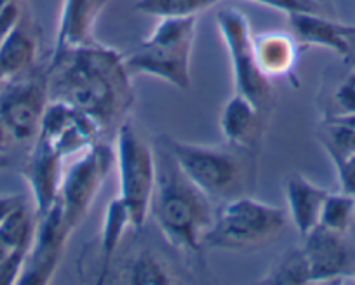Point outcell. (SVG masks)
<instances>
[{
	"mask_svg": "<svg viewBox=\"0 0 355 285\" xmlns=\"http://www.w3.org/2000/svg\"><path fill=\"white\" fill-rule=\"evenodd\" d=\"M124 56L101 42L53 54L47 70L51 101H63L93 118L103 136L128 120L135 104Z\"/></svg>",
	"mask_w": 355,
	"mask_h": 285,
	"instance_id": "cell-1",
	"label": "cell"
},
{
	"mask_svg": "<svg viewBox=\"0 0 355 285\" xmlns=\"http://www.w3.org/2000/svg\"><path fill=\"white\" fill-rule=\"evenodd\" d=\"M155 186L150 203V218L173 249L199 254L216 216L213 200L183 172L173 155L157 139Z\"/></svg>",
	"mask_w": 355,
	"mask_h": 285,
	"instance_id": "cell-2",
	"label": "cell"
},
{
	"mask_svg": "<svg viewBox=\"0 0 355 285\" xmlns=\"http://www.w3.org/2000/svg\"><path fill=\"white\" fill-rule=\"evenodd\" d=\"M187 176L213 200L225 203L239 196L251 195L256 185L254 151L232 145H199L176 139L169 134L159 136Z\"/></svg>",
	"mask_w": 355,
	"mask_h": 285,
	"instance_id": "cell-3",
	"label": "cell"
},
{
	"mask_svg": "<svg viewBox=\"0 0 355 285\" xmlns=\"http://www.w3.org/2000/svg\"><path fill=\"white\" fill-rule=\"evenodd\" d=\"M196 33L197 16L159 19L153 32L125 54V68L131 75L152 77L174 89L189 91L192 86L190 64Z\"/></svg>",
	"mask_w": 355,
	"mask_h": 285,
	"instance_id": "cell-4",
	"label": "cell"
},
{
	"mask_svg": "<svg viewBox=\"0 0 355 285\" xmlns=\"http://www.w3.org/2000/svg\"><path fill=\"white\" fill-rule=\"evenodd\" d=\"M288 221V212L282 207L265 203L251 195L239 196L218 207L204 247L252 252L275 242L284 233Z\"/></svg>",
	"mask_w": 355,
	"mask_h": 285,
	"instance_id": "cell-5",
	"label": "cell"
},
{
	"mask_svg": "<svg viewBox=\"0 0 355 285\" xmlns=\"http://www.w3.org/2000/svg\"><path fill=\"white\" fill-rule=\"evenodd\" d=\"M115 167L119 172V199L128 207L132 228L141 230L150 218L155 186V150L125 120L115 132Z\"/></svg>",
	"mask_w": 355,
	"mask_h": 285,
	"instance_id": "cell-6",
	"label": "cell"
},
{
	"mask_svg": "<svg viewBox=\"0 0 355 285\" xmlns=\"http://www.w3.org/2000/svg\"><path fill=\"white\" fill-rule=\"evenodd\" d=\"M216 25L230 57L235 93L251 100L259 110L270 115L275 107V89L256 61L252 47L254 33L251 32L249 18L239 9L227 8L218 12Z\"/></svg>",
	"mask_w": 355,
	"mask_h": 285,
	"instance_id": "cell-7",
	"label": "cell"
},
{
	"mask_svg": "<svg viewBox=\"0 0 355 285\" xmlns=\"http://www.w3.org/2000/svg\"><path fill=\"white\" fill-rule=\"evenodd\" d=\"M114 165V148L100 141L78 154L63 171L58 203L61 207L64 230L70 237L84 223Z\"/></svg>",
	"mask_w": 355,
	"mask_h": 285,
	"instance_id": "cell-8",
	"label": "cell"
},
{
	"mask_svg": "<svg viewBox=\"0 0 355 285\" xmlns=\"http://www.w3.org/2000/svg\"><path fill=\"white\" fill-rule=\"evenodd\" d=\"M49 104L47 73H25L0 89V118L16 142L35 141Z\"/></svg>",
	"mask_w": 355,
	"mask_h": 285,
	"instance_id": "cell-9",
	"label": "cell"
},
{
	"mask_svg": "<svg viewBox=\"0 0 355 285\" xmlns=\"http://www.w3.org/2000/svg\"><path fill=\"white\" fill-rule=\"evenodd\" d=\"M103 132L93 118L63 101L51 100L37 136V139L49 145L63 158L82 154L103 141Z\"/></svg>",
	"mask_w": 355,
	"mask_h": 285,
	"instance_id": "cell-10",
	"label": "cell"
},
{
	"mask_svg": "<svg viewBox=\"0 0 355 285\" xmlns=\"http://www.w3.org/2000/svg\"><path fill=\"white\" fill-rule=\"evenodd\" d=\"M303 252L310 268V284H355V243L347 235L317 225L303 237Z\"/></svg>",
	"mask_w": 355,
	"mask_h": 285,
	"instance_id": "cell-11",
	"label": "cell"
},
{
	"mask_svg": "<svg viewBox=\"0 0 355 285\" xmlns=\"http://www.w3.org/2000/svg\"><path fill=\"white\" fill-rule=\"evenodd\" d=\"M70 235L67 233L61 216V207L56 202L53 209L37 218L35 235L26 256L19 284L44 285L49 284L56 275Z\"/></svg>",
	"mask_w": 355,
	"mask_h": 285,
	"instance_id": "cell-12",
	"label": "cell"
},
{
	"mask_svg": "<svg viewBox=\"0 0 355 285\" xmlns=\"http://www.w3.org/2000/svg\"><path fill=\"white\" fill-rule=\"evenodd\" d=\"M63 171L64 158L58 151H54L49 145L35 139L25 167H23V178L32 193L37 218L56 205L58 199H60Z\"/></svg>",
	"mask_w": 355,
	"mask_h": 285,
	"instance_id": "cell-13",
	"label": "cell"
},
{
	"mask_svg": "<svg viewBox=\"0 0 355 285\" xmlns=\"http://www.w3.org/2000/svg\"><path fill=\"white\" fill-rule=\"evenodd\" d=\"M288 18L291 33L302 46L333 50L345 61L355 57V26L317 12H291Z\"/></svg>",
	"mask_w": 355,
	"mask_h": 285,
	"instance_id": "cell-14",
	"label": "cell"
},
{
	"mask_svg": "<svg viewBox=\"0 0 355 285\" xmlns=\"http://www.w3.org/2000/svg\"><path fill=\"white\" fill-rule=\"evenodd\" d=\"M110 0H61L53 54L96 44L94 26Z\"/></svg>",
	"mask_w": 355,
	"mask_h": 285,
	"instance_id": "cell-15",
	"label": "cell"
},
{
	"mask_svg": "<svg viewBox=\"0 0 355 285\" xmlns=\"http://www.w3.org/2000/svg\"><path fill=\"white\" fill-rule=\"evenodd\" d=\"M268 115L251 100L235 93L220 115V131L225 142L258 154Z\"/></svg>",
	"mask_w": 355,
	"mask_h": 285,
	"instance_id": "cell-16",
	"label": "cell"
},
{
	"mask_svg": "<svg viewBox=\"0 0 355 285\" xmlns=\"http://www.w3.org/2000/svg\"><path fill=\"white\" fill-rule=\"evenodd\" d=\"M282 190L289 221L300 235L305 237L319 225L320 210L329 192L310 181L302 172H291L286 176Z\"/></svg>",
	"mask_w": 355,
	"mask_h": 285,
	"instance_id": "cell-17",
	"label": "cell"
},
{
	"mask_svg": "<svg viewBox=\"0 0 355 285\" xmlns=\"http://www.w3.org/2000/svg\"><path fill=\"white\" fill-rule=\"evenodd\" d=\"M252 47L261 73L274 82L295 71L302 44L291 32H261L252 35Z\"/></svg>",
	"mask_w": 355,
	"mask_h": 285,
	"instance_id": "cell-18",
	"label": "cell"
},
{
	"mask_svg": "<svg viewBox=\"0 0 355 285\" xmlns=\"http://www.w3.org/2000/svg\"><path fill=\"white\" fill-rule=\"evenodd\" d=\"M37 59V37L21 16L18 25L0 42V77L12 80L32 71Z\"/></svg>",
	"mask_w": 355,
	"mask_h": 285,
	"instance_id": "cell-19",
	"label": "cell"
},
{
	"mask_svg": "<svg viewBox=\"0 0 355 285\" xmlns=\"http://www.w3.org/2000/svg\"><path fill=\"white\" fill-rule=\"evenodd\" d=\"M131 225V216H129L128 207L124 205L121 199H114L107 205L105 210L103 225H101L100 232V257H101V277L98 282H103L105 277L110 270V263L114 259V254L117 252L119 246L122 242L125 228Z\"/></svg>",
	"mask_w": 355,
	"mask_h": 285,
	"instance_id": "cell-20",
	"label": "cell"
},
{
	"mask_svg": "<svg viewBox=\"0 0 355 285\" xmlns=\"http://www.w3.org/2000/svg\"><path fill=\"white\" fill-rule=\"evenodd\" d=\"M315 138L334 167L355 157V129L343 120L322 118L317 127Z\"/></svg>",
	"mask_w": 355,
	"mask_h": 285,
	"instance_id": "cell-21",
	"label": "cell"
},
{
	"mask_svg": "<svg viewBox=\"0 0 355 285\" xmlns=\"http://www.w3.org/2000/svg\"><path fill=\"white\" fill-rule=\"evenodd\" d=\"M125 284H141V285H155V284H173L174 277L169 268L162 261V257L157 256L150 249H141L128 261L125 270L121 277Z\"/></svg>",
	"mask_w": 355,
	"mask_h": 285,
	"instance_id": "cell-22",
	"label": "cell"
},
{
	"mask_svg": "<svg viewBox=\"0 0 355 285\" xmlns=\"http://www.w3.org/2000/svg\"><path fill=\"white\" fill-rule=\"evenodd\" d=\"M259 284L298 285L310 284V268L302 247L289 249L275 261L274 266L259 278Z\"/></svg>",
	"mask_w": 355,
	"mask_h": 285,
	"instance_id": "cell-23",
	"label": "cell"
},
{
	"mask_svg": "<svg viewBox=\"0 0 355 285\" xmlns=\"http://www.w3.org/2000/svg\"><path fill=\"white\" fill-rule=\"evenodd\" d=\"M37 228L35 209L26 203H19L4 221L0 223V235L11 249H30Z\"/></svg>",
	"mask_w": 355,
	"mask_h": 285,
	"instance_id": "cell-24",
	"label": "cell"
},
{
	"mask_svg": "<svg viewBox=\"0 0 355 285\" xmlns=\"http://www.w3.org/2000/svg\"><path fill=\"white\" fill-rule=\"evenodd\" d=\"M225 0H136L135 9L152 18H190L221 4Z\"/></svg>",
	"mask_w": 355,
	"mask_h": 285,
	"instance_id": "cell-25",
	"label": "cell"
},
{
	"mask_svg": "<svg viewBox=\"0 0 355 285\" xmlns=\"http://www.w3.org/2000/svg\"><path fill=\"white\" fill-rule=\"evenodd\" d=\"M355 221V196L350 193L340 192L327 193L320 210L319 226L329 232L347 235Z\"/></svg>",
	"mask_w": 355,
	"mask_h": 285,
	"instance_id": "cell-26",
	"label": "cell"
},
{
	"mask_svg": "<svg viewBox=\"0 0 355 285\" xmlns=\"http://www.w3.org/2000/svg\"><path fill=\"white\" fill-rule=\"evenodd\" d=\"M350 115H355V70L347 73L331 91L322 118H340Z\"/></svg>",
	"mask_w": 355,
	"mask_h": 285,
	"instance_id": "cell-27",
	"label": "cell"
},
{
	"mask_svg": "<svg viewBox=\"0 0 355 285\" xmlns=\"http://www.w3.org/2000/svg\"><path fill=\"white\" fill-rule=\"evenodd\" d=\"M28 249H12L4 259L0 261V285L19 284L25 270Z\"/></svg>",
	"mask_w": 355,
	"mask_h": 285,
	"instance_id": "cell-28",
	"label": "cell"
},
{
	"mask_svg": "<svg viewBox=\"0 0 355 285\" xmlns=\"http://www.w3.org/2000/svg\"><path fill=\"white\" fill-rule=\"evenodd\" d=\"M256 4L266 6V8L277 9V11L291 15V12H317V15H326V9L322 8L319 0H251Z\"/></svg>",
	"mask_w": 355,
	"mask_h": 285,
	"instance_id": "cell-29",
	"label": "cell"
},
{
	"mask_svg": "<svg viewBox=\"0 0 355 285\" xmlns=\"http://www.w3.org/2000/svg\"><path fill=\"white\" fill-rule=\"evenodd\" d=\"M21 8H19V0L15 4L8 6L4 11L0 12V42L6 39L9 32L18 25V21L21 19Z\"/></svg>",
	"mask_w": 355,
	"mask_h": 285,
	"instance_id": "cell-30",
	"label": "cell"
},
{
	"mask_svg": "<svg viewBox=\"0 0 355 285\" xmlns=\"http://www.w3.org/2000/svg\"><path fill=\"white\" fill-rule=\"evenodd\" d=\"M336 172L341 190L355 196V157H352L345 164L338 165Z\"/></svg>",
	"mask_w": 355,
	"mask_h": 285,
	"instance_id": "cell-31",
	"label": "cell"
},
{
	"mask_svg": "<svg viewBox=\"0 0 355 285\" xmlns=\"http://www.w3.org/2000/svg\"><path fill=\"white\" fill-rule=\"evenodd\" d=\"M23 202H25L23 195H0V223Z\"/></svg>",
	"mask_w": 355,
	"mask_h": 285,
	"instance_id": "cell-32",
	"label": "cell"
},
{
	"mask_svg": "<svg viewBox=\"0 0 355 285\" xmlns=\"http://www.w3.org/2000/svg\"><path fill=\"white\" fill-rule=\"evenodd\" d=\"M11 142H15V138H12L9 129L6 127V124L0 118V154H6L11 147Z\"/></svg>",
	"mask_w": 355,
	"mask_h": 285,
	"instance_id": "cell-33",
	"label": "cell"
},
{
	"mask_svg": "<svg viewBox=\"0 0 355 285\" xmlns=\"http://www.w3.org/2000/svg\"><path fill=\"white\" fill-rule=\"evenodd\" d=\"M11 250H12V249L8 246V242H6V240L2 239V235H0V261L4 259V257L8 256V254L11 252Z\"/></svg>",
	"mask_w": 355,
	"mask_h": 285,
	"instance_id": "cell-34",
	"label": "cell"
},
{
	"mask_svg": "<svg viewBox=\"0 0 355 285\" xmlns=\"http://www.w3.org/2000/svg\"><path fill=\"white\" fill-rule=\"evenodd\" d=\"M9 165H11V160H9L8 155L0 154V171H4V169H8Z\"/></svg>",
	"mask_w": 355,
	"mask_h": 285,
	"instance_id": "cell-35",
	"label": "cell"
},
{
	"mask_svg": "<svg viewBox=\"0 0 355 285\" xmlns=\"http://www.w3.org/2000/svg\"><path fill=\"white\" fill-rule=\"evenodd\" d=\"M338 120H343L345 124L352 125V127L355 129V115H350V117H340V118H338Z\"/></svg>",
	"mask_w": 355,
	"mask_h": 285,
	"instance_id": "cell-36",
	"label": "cell"
},
{
	"mask_svg": "<svg viewBox=\"0 0 355 285\" xmlns=\"http://www.w3.org/2000/svg\"><path fill=\"white\" fill-rule=\"evenodd\" d=\"M15 2H18V0H0V12L4 11V9L8 8V6L15 4Z\"/></svg>",
	"mask_w": 355,
	"mask_h": 285,
	"instance_id": "cell-37",
	"label": "cell"
},
{
	"mask_svg": "<svg viewBox=\"0 0 355 285\" xmlns=\"http://www.w3.org/2000/svg\"><path fill=\"white\" fill-rule=\"evenodd\" d=\"M6 82H8V80H4V79H2V77H0V89H2V87L6 86Z\"/></svg>",
	"mask_w": 355,
	"mask_h": 285,
	"instance_id": "cell-38",
	"label": "cell"
},
{
	"mask_svg": "<svg viewBox=\"0 0 355 285\" xmlns=\"http://www.w3.org/2000/svg\"><path fill=\"white\" fill-rule=\"evenodd\" d=\"M352 275H354V278H355V264H354V271H352Z\"/></svg>",
	"mask_w": 355,
	"mask_h": 285,
	"instance_id": "cell-39",
	"label": "cell"
}]
</instances>
